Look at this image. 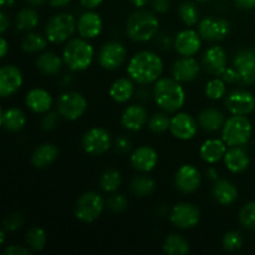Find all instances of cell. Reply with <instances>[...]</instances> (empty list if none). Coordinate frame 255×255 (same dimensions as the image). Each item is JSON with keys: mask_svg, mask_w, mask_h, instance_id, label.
Wrapping results in <instances>:
<instances>
[{"mask_svg": "<svg viewBox=\"0 0 255 255\" xmlns=\"http://www.w3.org/2000/svg\"><path fill=\"white\" fill-rule=\"evenodd\" d=\"M127 72L133 81L141 85L157 81L163 72V61L153 51H141L134 55L127 66Z\"/></svg>", "mask_w": 255, "mask_h": 255, "instance_id": "cell-1", "label": "cell"}, {"mask_svg": "<svg viewBox=\"0 0 255 255\" xmlns=\"http://www.w3.org/2000/svg\"><path fill=\"white\" fill-rule=\"evenodd\" d=\"M153 96L157 105L167 112H176L186 101V92L176 79H158L154 84Z\"/></svg>", "mask_w": 255, "mask_h": 255, "instance_id": "cell-2", "label": "cell"}, {"mask_svg": "<svg viewBox=\"0 0 255 255\" xmlns=\"http://www.w3.org/2000/svg\"><path fill=\"white\" fill-rule=\"evenodd\" d=\"M159 29V21L153 12L138 10L127 20L126 30L129 39L137 42H147L156 36Z\"/></svg>", "mask_w": 255, "mask_h": 255, "instance_id": "cell-3", "label": "cell"}, {"mask_svg": "<svg viewBox=\"0 0 255 255\" xmlns=\"http://www.w3.org/2000/svg\"><path fill=\"white\" fill-rule=\"evenodd\" d=\"M94 55L92 45L84 37H76L66 44L62 52V60L72 71H84L90 67Z\"/></svg>", "mask_w": 255, "mask_h": 255, "instance_id": "cell-4", "label": "cell"}, {"mask_svg": "<svg viewBox=\"0 0 255 255\" xmlns=\"http://www.w3.org/2000/svg\"><path fill=\"white\" fill-rule=\"evenodd\" d=\"M252 136V122L244 115H233L222 128V139L229 147H241L248 143Z\"/></svg>", "mask_w": 255, "mask_h": 255, "instance_id": "cell-5", "label": "cell"}, {"mask_svg": "<svg viewBox=\"0 0 255 255\" xmlns=\"http://www.w3.org/2000/svg\"><path fill=\"white\" fill-rule=\"evenodd\" d=\"M77 29V22L71 14L62 12L55 15L46 25V37L52 44H61L66 41Z\"/></svg>", "mask_w": 255, "mask_h": 255, "instance_id": "cell-6", "label": "cell"}, {"mask_svg": "<svg viewBox=\"0 0 255 255\" xmlns=\"http://www.w3.org/2000/svg\"><path fill=\"white\" fill-rule=\"evenodd\" d=\"M104 209V201L96 192H86L75 204V216L79 221L91 223L100 217Z\"/></svg>", "mask_w": 255, "mask_h": 255, "instance_id": "cell-7", "label": "cell"}, {"mask_svg": "<svg viewBox=\"0 0 255 255\" xmlns=\"http://www.w3.org/2000/svg\"><path fill=\"white\" fill-rule=\"evenodd\" d=\"M86 99L76 91L65 92L57 100V111L60 116L70 121L80 119L86 111Z\"/></svg>", "mask_w": 255, "mask_h": 255, "instance_id": "cell-8", "label": "cell"}, {"mask_svg": "<svg viewBox=\"0 0 255 255\" xmlns=\"http://www.w3.org/2000/svg\"><path fill=\"white\" fill-rule=\"evenodd\" d=\"M111 147V136L101 127H94L89 129L82 137V148L86 153L92 156L106 153Z\"/></svg>", "mask_w": 255, "mask_h": 255, "instance_id": "cell-9", "label": "cell"}, {"mask_svg": "<svg viewBox=\"0 0 255 255\" xmlns=\"http://www.w3.org/2000/svg\"><path fill=\"white\" fill-rule=\"evenodd\" d=\"M169 218H171L172 224L177 228H194L201 218V212L194 204L179 203L173 207Z\"/></svg>", "mask_w": 255, "mask_h": 255, "instance_id": "cell-10", "label": "cell"}, {"mask_svg": "<svg viewBox=\"0 0 255 255\" xmlns=\"http://www.w3.org/2000/svg\"><path fill=\"white\" fill-rule=\"evenodd\" d=\"M234 69L238 74V82L253 85L255 82V52L253 50H242L234 57Z\"/></svg>", "mask_w": 255, "mask_h": 255, "instance_id": "cell-11", "label": "cell"}, {"mask_svg": "<svg viewBox=\"0 0 255 255\" xmlns=\"http://www.w3.org/2000/svg\"><path fill=\"white\" fill-rule=\"evenodd\" d=\"M127 56L126 49L117 41H109L101 47L99 62L104 69L116 70L125 62Z\"/></svg>", "mask_w": 255, "mask_h": 255, "instance_id": "cell-12", "label": "cell"}, {"mask_svg": "<svg viewBox=\"0 0 255 255\" xmlns=\"http://www.w3.org/2000/svg\"><path fill=\"white\" fill-rule=\"evenodd\" d=\"M169 131L176 138L181 141H188L196 136L198 126H197L196 120L191 115L186 112H179L171 119Z\"/></svg>", "mask_w": 255, "mask_h": 255, "instance_id": "cell-13", "label": "cell"}, {"mask_svg": "<svg viewBox=\"0 0 255 255\" xmlns=\"http://www.w3.org/2000/svg\"><path fill=\"white\" fill-rule=\"evenodd\" d=\"M199 35L207 41H218L223 40L231 31V25L224 19L206 17L199 22Z\"/></svg>", "mask_w": 255, "mask_h": 255, "instance_id": "cell-14", "label": "cell"}, {"mask_svg": "<svg viewBox=\"0 0 255 255\" xmlns=\"http://www.w3.org/2000/svg\"><path fill=\"white\" fill-rule=\"evenodd\" d=\"M226 106L232 115H248L255 107L253 94L244 90H234L227 96Z\"/></svg>", "mask_w": 255, "mask_h": 255, "instance_id": "cell-15", "label": "cell"}, {"mask_svg": "<svg viewBox=\"0 0 255 255\" xmlns=\"http://www.w3.org/2000/svg\"><path fill=\"white\" fill-rule=\"evenodd\" d=\"M21 71L14 65H6L0 69V95L7 97L14 95L22 86Z\"/></svg>", "mask_w": 255, "mask_h": 255, "instance_id": "cell-16", "label": "cell"}, {"mask_svg": "<svg viewBox=\"0 0 255 255\" xmlns=\"http://www.w3.org/2000/svg\"><path fill=\"white\" fill-rule=\"evenodd\" d=\"M174 182H176L177 189H179L181 192L193 193L201 186L202 177L196 167L192 164H184L177 171Z\"/></svg>", "mask_w": 255, "mask_h": 255, "instance_id": "cell-17", "label": "cell"}, {"mask_svg": "<svg viewBox=\"0 0 255 255\" xmlns=\"http://www.w3.org/2000/svg\"><path fill=\"white\" fill-rule=\"evenodd\" d=\"M201 35L191 29L178 32L174 39V47L182 56H193L201 49Z\"/></svg>", "mask_w": 255, "mask_h": 255, "instance_id": "cell-18", "label": "cell"}, {"mask_svg": "<svg viewBox=\"0 0 255 255\" xmlns=\"http://www.w3.org/2000/svg\"><path fill=\"white\" fill-rule=\"evenodd\" d=\"M147 120H148V115L143 106L131 105L122 112L121 124L127 131L138 132L146 126Z\"/></svg>", "mask_w": 255, "mask_h": 255, "instance_id": "cell-19", "label": "cell"}, {"mask_svg": "<svg viewBox=\"0 0 255 255\" xmlns=\"http://www.w3.org/2000/svg\"><path fill=\"white\" fill-rule=\"evenodd\" d=\"M203 66L207 72L221 76L227 69V54L221 46H212L204 52Z\"/></svg>", "mask_w": 255, "mask_h": 255, "instance_id": "cell-20", "label": "cell"}, {"mask_svg": "<svg viewBox=\"0 0 255 255\" xmlns=\"http://www.w3.org/2000/svg\"><path fill=\"white\" fill-rule=\"evenodd\" d=\"M199 64L196 59L192 56H183L182 59L177 60L172 67V75L173 79L179 82L193 81L199 74Z\"/></svg>", "mask_w": 255, "mask_h": 255, "instance_id": "cell-21", "label": "cell"}, {"mask_svg": "<svg viewBox=\"0 0 255 255\" xmlns=\"http://www.w3.org/2000/svg\"><path fill=\"white\" fill-rule=\"evenodd\" d=\"M131 163L139 172H151L158 163V154L152 147L142 146L137 148L131 156Z\"/></svg>", "mask_w": 255, "mask_h": 255, "instance_id": "cell-22", "label": "cell"}, {"mask_svg": "<svg viewBox=\"0 0 255 255\" xmlns=\"http://www.w3.org/2000/svg\"><path fill=\"white\" fill-rule=\"evenodd\" d=\"M102 30V20L99 14L87 11L80 16L77 21V31L84 39H95L99 36Z\"/></svg>", "mask_w": 255, "mask_h": 255, "instance_id": "cell-23", "label": "cell"}, {"mask_svg": "<svg viewBox=\"0 0 255 255\" xmlns=\"http://www.w3.org/2000/svg\"><path fill=\"white\" fill-rule=\"evenodd\" d=\"M26 106L36 114H46L52 105V97L46 90L32 89L26 95Z\"/></svg>", "mask_w": 255, "mask_h": 255, "instance_id": "cell-24", "label": "cell"}, {"mask_svg": "<svg viewBox=\"0 0 255 255\" xmlns=\"http://www.w3.org/2000/svg\"><path fill=\"white\" fill-rule=\"evenodd\" d=\"M224 163L232 173H241L249 167V157L241 147H231L224 154Z\"/></svg>", "mask_w": 255, "mask_h": 255, "instance_id": "cell-25", "label": "cell"}, {"mask_svg": "<svg viewBox=\"0 0 255 255\" xmlns=\"http://www.w3.org/2000/svg\"><path fill=\"white\" fill-rule=\"evenodd\" d=\"M226 142L222 139H207L199 148V154L202 159L207 163H217L224 158V154L227 152Z\"/></svg>", "mask_w": 255, "mask_h": 255, "instance_id": "cell-26", "label": "cell"}, {"mask_svg": "<svg viewBox=\"0 0 255 255\" xmlns=\"http://www.w3.org/2000/svg\"><path fill=\"white\" fill-rule=\"evenodd\" d=\"M0 124H1L2 128L6 129L9 132H19L26 125V117L25 114L20 109L12 107V109L2 111L0 114Z\"/></svg>", "mask_w": 255, "mask_h": 255, "instance_id": "cell-27", "label": "cell"}, {"mask_svg": "<svg viewBox=\"0 0 255 255\" xmlns=\"http://www.w3.org/2000/svg\"><path fill=\"white\" fill-rule=\"evenodd\" d=\"M213 197L222 206L232 204L238 197V189L227 179H217L213 186Z\"/></svg>", "mask_w": 255, "mask_h": 255, "instance_id": "cell-28", "label": "cell"}, {"mask_svg": "<svg viewBox=\"0 0 255 255\" xmlns=\"http://www.w3.org/2000/svg\"><path fill=\"white\" fill-rule=\"evenodd\" d=\"M57 156H59L57 147L54 144L45 143L35 149L31 156V162L36 168H46L56 161Z\"/></svg>", "mask_w": 255, "mask_h": 255, "instance_id": "cell-29", "label": "cell"}, {"mask_svg": "<svg viewBox=\"0 0 255 255\" xmlns=\"http://www.w3.org/2000/svg\"><path fill=\"white\" fill-rule=\"evenodd\" d=\"M199 125L208 132H216L224 126V115L214 107L203 110L199 115Z\"/></svg>", "mask_w": 255, "mask_h": 255, "instance_id": "cell-30", "label": "cell"}, {"mask_svg": "<svg viewBox=\"0 0 255 255\" xmlns=\"http://www.w3.org/2000/svg\"><path fill=\"white\" fill-rule=\"evenodd\" d=\"M134 86L129 79H119L110 87V96L119 104L127 102L133 96Z\"/></svg>", "mask_w": 255, "mask_h": 255, "instance_id": "cell-31", "label": "cell"}, {"mask_svg": "<svg viewBox=\"0 0 255 255\" xmlns=\"http://www.w3.org/2000/svg\"><path fill=\"white\" fill-rule=\"evenodd\" d=\"M61 57L55 52H45L36 60V67L45 75H57L62 66Z\"/></svg>", "mask_w": 255, "mask_h": 255, "instance_id": "cell-32", "label": "cell"}, {"mask_svg": "<svg viewBox=\"0 0 255 255\" xmlns=\"http://www.w3.org/2000/svg\"><path fill=\"white\" fill-rule=\"evenodd\" d=\"M163 251L168 255H186L189 253V244L179 234H171L164 241Z\"/></svg>", "mask_w": 255, "mask_h": 255, "instance_id": "cell-33", "label": "cell"}, {"mask_svg": "<svg viewBox=\"0 0 255 255\" xmlns=\"http://www.w3.org/2000/svg\"><path fill=\"white\" fill-rule=\"evenodd\" d=\"M39 25V15L34 9H22L16 15V29L19 31H30Z\"/></svg>", "mask_w": 255, "mask_h": 255, "instance_id": "cell-34", "label": "cell"}, {"mask_svg": "<svg viewBox=\"0 0 255 255\" xmlns=\"http://www.w3.org/2000/svg\"><path fill=\"white\" fill-rule=\"evenodd\" d=\"M156 183L152 178L146 176H137L131 183L132 193L137 197H147L153 193Z\"/></svg>", "mask_w": 255, "mask_h": 255, "instance_id": "cell-35", "label": "cell"}, {"mask_svg": "<svg viewBox=\"0 0 255 255\" xmlns=\"http://www.w3.org/2000/svg\"><path fill=\"white\" fill-rule=\"evenodd\" d=\"M121 184V174L117 169L110 168L102 173L100 179V187L107 193H112L116 191Z\"/></svg>", "mask_w": 255, "mask_h": 255, "instance_id": "cell-36", "label": "cell"}, {"mask_svg": "<svg viewBox=\"0 0 255 255\" xmlns=\"http://www.w3.org/2000/svg\"><path fill=\"white\" fill-rule=\"evenodd\" d=\"M47 41L41 36L40 34L36 32H30L26 36L22 39L21 47L25 52H29V54H34V52L42 51V50L46 47Z\"/></svg>", "mask_w": 255, "mask_h": 255, "instance_id": "cell-37", "label": "cell"}, {"mask_svg": "<svg viewBox=\"0 0 255 255\" xmlns=\"http://www.w3.org/2000/svg\"><path fill=\"white\" fill-rule=\"evenodd\" d=\"M179 16H181L182 21L187 25V26H193L199 21V11L196 4L191 1H184L181 4L178 9Z\"/></svg>", "mask_w": 255, "mask_h": 255, "instance_id": "cell-38", "label": "cell"}, {"mask_svg": "<svg viewBox=\"0 0 255 255\" xmlns=\"http://www.w3.org/2000/svg\"><path fill=\"white\" fill-rule=\"evenodd\" d=\"M26 244L31 251H41L46 244V233L42 228L35 227L26 234Z\"/></svg>", "mask_w": 255, "mask_h": 255, "instance_id": "cell-39", "label": "cell"}, {"mask_svg": "<svg viewBox=\"0 0 255 255\" xmlns=\"http://www.w3.org/2000/svg\"><path fill=\"white\" fill-rule=\"evenodd\" d=\"M227 86L226 81L223 79H212L211 81L207 82L206 95L211 100H219L226 95Z\"/></svg>", "mask_w": 255, "mask_h": 255, "instance_id": "cell-40", "label": "cell"}, {"mask_svg": "<svg viewBox=\"0 0 255 255\" xmlns=\"http://www.w3.org/2000/svg\"><path fill=\"white\" fill-rule=\"evenodd\" d=\"M239 222L244 228L255 229V201L242 207L239 211Z\"/></svg>", "mask_w": 255, "mask_h": 255, "instance_id": "cell-41", "label": "cell"}, {"mask_svg": "<svg viewBox=\"0 0 255 255\" xmlns=\"http://www.w3.org/2000/svg\"><path fill=\"white\" fill-rule=\"evenodd\" d=\"M171 126V120L166 114H154L148 122V127L154 133H163Z\"/></svg>", "mask_w": 255, "mask_h": 255, "instance_id": "cell-42", "label": "cell"}, {"mask_svg": "<svg viewBox=\"0 0 255 255\" xmlns=\"http://www.w3.org/2000/svg\"><path fill=\"white\" fill-rule=\"evenodd\" d=\"M243 244V238H242L241 233L239 232H228V233L224 234L223 237V247L226 251L228 252H234L238 251L239 248Z\"/></svg>", "mask_w": 255, "mask_h": 255, "instance_id": "cell-43", "label": "cell"}, {"mask_svg": "<svg viewBox=\"0 0 255 255\" xmlns=\"http://www.w3.org/2000/svg\"><path fill=\"white\" fill-rule=\"evenodd\" d=\"M127 198L124 194H114L107 199V207L110 211L115 212V213H120V212L125 211L127 208Z\"/></svg>", "mask_w": 255, "mask_h": 255, "instance_id": "cell-44", "label": "cell"}, {"mask_svg": "<svg viewBox=\"0 0 255 255\" xmlns=\"http://www.w3.org/2000/svg\"><path fill=\"white\" fill-rule=\"evenodd\" d=\"M24 224V217L20 213H12L7 216L2 222V227L6 232H15L20 229Z\"/></svg>", "mask_w": 255, "mask_h": 255, "instance_id": "cell-45", "label": "cell"}, {"mask_svg": "<svg viewBox=\"0 0 255 255\" xmlns=\"http://www.w3.org/2000/svg\"><path fill=\"white\" fill-rule=\"evenodd\" d=\"M57 125V114L56 112H46L42 119V128L45 131H51Z\"/></svg>", "mask_w": 255, "mask_h": 255, "instance_id": "cell-46", "label": "cell"}, {"mask_svg": "<svg viewBox=\"0 0 255 255\" xmlns=\"http://www.w3.org/2000/svg\"><path fill=\"white\" fill-rule=\"evenodd\" d=\"M115 148H116V151L119 152V153L126 154L131 151L132 143L128 138H126V137H119V138L116 139V142H115Z\"/></svg>", "mask_w": 255, "mask_h": 255, "instance_id": "cell-47", "label": "cell"}, {"mask_svg": "<svg viewBox=\"0 0 255 255\" xmlns=\"http://www.w3.org/2000/svg\"><path fill=\"white\" fill-rule=\"evenodd\" d=\"M4 255H30V248L21 246H9L4 251Z\"/></svg>", "mask_w": 255, "mask_h": 255, "instance_id": "cell-48", "label": "cell"}, {"mask_svg": "<svg viewBox=\"0 0 255 255\" xmlns=\"http://www.w3.org/2000/svg\"><path fill=\"white\" fill-rule=\"evenodd\" d=\"M152 5H153L154 11L159 12V14H164V12L168 11L171 2H169V0H153Z\"/></svg>", "mask_w": 255, "mask_h": 255, "instance_id": "cell-49", "label": "cell"}, {"mask_svg": "<svg viewBox=\"0 0 255 255\" xmlns=\"http://www.w3.org/2000/svg\"><path fill=\"white\" fill-rule=\"evenodd\" d=\"M221 76L224 81L229 82V84H233V82L238 81V74H237L236 69H228V67H227L226 71H224Z\"/></svg>", "mask_w": 255, "mask_h": 255, "instance_id": "cell-50", "label": "cell"}, {"mask_svg": "<svg viewBox=\"0 0 255 255\" xmlns=\"http://www.w3.org/2000/svg\"><path fill=\"white\" fill-rule=\"evenodd\" d=\"M234 4L241 9L249 10L255 7V0H234Z\"/></svg>", "mask_w": 255, "mask_h": 255, "instance_id": "cell-51", "label": "cell"}, {"mask_svg": "<svg viewBox=\"0 0 255 255\" xmlns=\"http://www.w3.org/2000/svg\"><path fill=\"white\" fill-rule=\"evenodd\" d=\"M81 5L86 9L92 10V9H96L100 4L102 2V0H80Z\"/></svg>", "mask_w": 255, "mask_h": 255, "instance_id": "cell-52", "label": "cell"}, {"mask_svg": "<svg viewBox=\"0 0 255 255\" xmlns=\"http://www.w3.org/2000/svg\"><path fill=\"white\" fill-rule=\"evenodd\" d=\"M10 22H9V19H7L6 14H5L4 11L0 12V32L1 34H4L5 31H6V29L9 27Z\"/></svg>", "mask_w": 255, "mask_h": 255, "instance_id": "cell-53", "label": "cell"}, {"mask_svg": "<svg viewBox=\"0 0 255 255\" xmlns=\"http://www.w3.org/2000/svg\"><path fill=\"white\" fill-rule=\"evenodd\" d=\"M0 49H1L0 57H1V59H4L7 54V50H9V45H7V41L5 40L4 36H1V39H0Z\"/></svg>", "mask_w": 255, "mask_h": 255, "instance_id": "cell-54", "label": "cell"}, {"mask_svg": "<svg viewBox=\"0 0 255 255\" xmlns=\"http://www.w3.org/2000/svg\"><path fill=\"white\" fill-rule=\"evenodd\" d=\"M71 0H49L52 7H65L70 4Z\"/></svg>", "mask_w": 255, "mask_h": 255, "instance_id": "cell-55", "label": "cell"}, {"mask_svg": "<svg viewBox=\"0 0 255 255\" xmlns=\"http://www.w3.org/2000/svg\"><path fill=\"white\" fill-rule=\"evenodd\" d=\"M129 1H131L132 4L134 5V6H137V7H143L144 5L148 4L149 0H129Z\"/></svg>", "mask_w": 255, "mask_h": 255, "instance_id": "cell-56", "label": "cell"}, {"mask_svg": "<svg viewBox=\"0 0 255 255\" xmlns=\"http://www.w3.org/2000/svg\"><path fill=\"white\" fill-rule=\"evenodd\" d=\"M207 174H208V177L211 179H216V181L218 179V177H217L218 174H217V171L214 168H209L208 172H207Z\"/></svg>", "mask_w": 255, "mask_h": 255, "instance_id": "cell-57", "label": "cell"}, {"mask_svg": "<svg viewBox=\"0 0 255 255\" xmlns=\"http://www.w3.org/2000/svg\"><path fill=\"white\" fill-rule=\"evenodd\" d=\"M46 0H26V2H29L30 5H34V6H40L42 5Z\"/></svg>", "mask_w": 255, "mask_h": 255, "instance_id": "cell-58", "label": "cell"}, {"mask_svg": "<svg viewBox=\"0 0 255 255\" xmlns=\"http://www.w3.org/2000/svg\"><path fill=\"white\" fill-rule=\"evenodd\" d=\"M5 229H2L1 232H0V244H4L5 242Z\"/></svg>", "mask_w": 255, "mask_h": 255, "instance_id": "cell-59", "label": "cell"}, {"mask_svg": "<svg viewBox=\"0 0 255 255\" xmlns=\"http://www.w3.org/2000/svg\"><path fill=\"white\" fill-rule=\"evenodd\" d=\"M6 2H7V0H0V5H1V6H5V5H6Z\"/></svg>", "mask_w": 255, "mask_h": 255, "instance_id": "cell-60", "label": "cell"}, {"mask_svg": "<svg viewBox=\"0 0 255 255\" xmlns=\"http://www.w3.org/2000/svg\"><path fill=\"white\" fill-rule=\"evenodd\" d=\"M197 1H201V2H204V1H208V0H197Z\"/></svg>", "mask_w": 255, "mask_h": 255, "instance_id": "cell-61", "label": "cell"}]
</instances>
